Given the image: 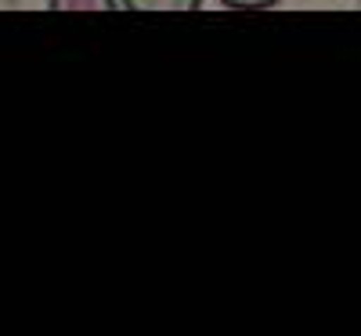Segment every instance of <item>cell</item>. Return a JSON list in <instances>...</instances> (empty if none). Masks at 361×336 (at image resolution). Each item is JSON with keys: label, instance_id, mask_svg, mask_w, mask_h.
Here are the masks:
<instances>
[{"label": "cell", "instance_id": "6da1fadb", "mask_svg": "<svg viewBox=\"0 0 361 336\" xmlns=\"http://www.w3.org/2000/svg\"><path fill=\"white\" fill-rule=\"evenodd\" d=\"M127 11H199L202 0H123Z\"/></svg>", "mask_w": 361, "mask_h": 336}, {"label": "cell", "instance_id": "7a4b0ae2", "mask_svg": "<svg viewBox=\"0 0 361 336\" xmlns=\"http://www.w3.org/2000/svg\"><path fill=\"white\" fill-rule=\"evenodd\" d=\"M51 11H112L116 0H47Z\"/></svg>", "mask_w": 361, "mask_h": 336}, {"label": "cell", "instance_id": "3957f363", "mask_svg": "<svg viewBox=\"0 0 361 336\" xmlns=\"http://www.w3.org/2000/svg\"><path fill=\"white\" fill-rule=\"evenodd\" d=\"M224 8L231 11H267V8H275L279 0H221Z\"/></svg>", "mask_w": 361, "mask_h": 336}]
</instances>
